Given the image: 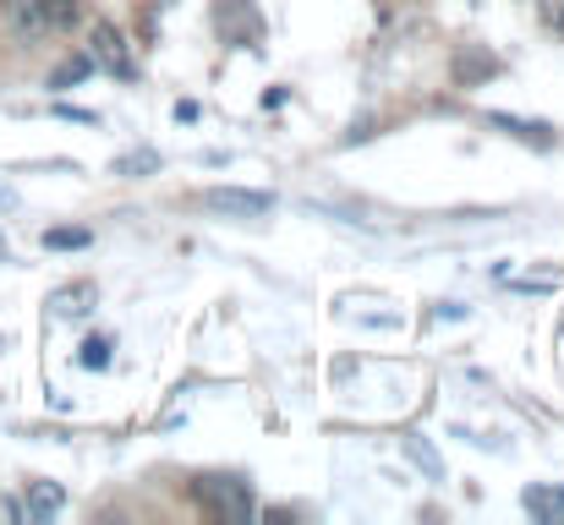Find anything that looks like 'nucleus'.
<instances>
[{"mask_svg": "<svg viewBox=\"0 0 564 525\" xmlns=\"http://www.w3.org/2000/svg\"><path fill=\"white\" fill-rule=\"evenodd\" d=\"M192 499H197L208 515H219V521H230V525L252 521V488L236 482V477H203V482L192 488Z\"/></svg>", "mask_w": 564, "mask_h": 525, "instance_id": "f257e3e1", "label": "nucleus"}, {"mask_svg": "<svg viewBox=\"0 0 564 525\" xmlns=\"http://www.w3.org/2000/svg\"><path fill=\"white\" fill-rule=\"evenodd\" d=\"M203 208L247 219V214H269L274 197H269V192H241V186H208V192H203Z\"/></svg>", "mask_w": 564, "mask_h": 525, "instance_id": "f03ea898", "label": "nucleus"}, {"mask_svg": "<svg viewBox=\"0 0 564 525\" xmlns=\"http://www.w3.org/2000/svg\"><path fill=\"white\" fill-rule=\"evenodd\" d=\"M94 61H99L105 72H116V77H138V61H132L127 39H121L110 22H94Z\"/></svg>", "mask_w": 564, "mask_h": 525, "instance_id": "7ed1b4c3", "label": "nucleus"}, {"mask_svg": "<svg viewBox=\"0 0 564 525\" xmlns=\"http://www.w3.org/2000/svg\"><path fill=\"white\" fill-rule=\"evenodd\" d=\"M6 22H11V33H17L22 44H39V39H50V33H55V28H50L44 0H6Z\"/></svg>", "mask_w": 564, "mask_h": 525, "instance_id": "20e7f679", "label": "nucleus"}, {"mask_svg": "<svg viewBox=\"0 0 564 525\" xmlns=\"http://www.w3.org/2000/svg\"><path fill=\"white\" fill-rule=\"evenodd\" d=\"M61 504H66V488L61 482H28V515L33 521H50V515H61Z\"/></svg>", "mask_w": 564, "mask_h": 525, "instance_id": "39448f33", "label": "nucleus"}, {"mask_svg": "<svg viewBox=\"0 0 564 525\" xmlns=\"http://www.w3.org/2000/svg\"><path fill=\"white\" fill-rule=\"evenodd\" d=\"M527 515H538V521H560L564 515V488H527Z\"/></svg>", "mask_w": 564, "mask_h": 525, "instance_id": "423d86ee", "label": "nucleus"}, {"mask_svg": "<svg viewBox=\"0 0 564 525\" xmlns=\"http://www.w3.org/2000/svg\"><path fill=\"white\" fill-rule=\"evenodd\" d=\"M494 127H505V132H516V138H527V143H538V149H549L554 143V127H538V121H516V116H494Z\"/></svg>", "mask_w": 564, "mask_h": 525, "instance_id": "0eeeda50", "label": "nucleus"}, {"mask_svg": "<svg viewBox=\"0 0 564 525\" xmlns=\"http://www.w3.org/2000/svg\"><path fill=\"white\" fill-rule=\"evenodd\" d=\"M160 171V154H149V149H138V154H121L116 160V175H154Z\"/></svg>", "mask_w": 564, "mask_h": 525, "instance_id": "6e6552de", "label": "nucleus"}, {"mask_svg": "<svg viewBox=\"0 0 564 525\" xmlns=\"http://www.w3.org/2000/svg\"><path fill=\"white\" fill-rule=\"evenodd\" d=\"M88 72H94V55H72L66 66H55V77H50V83H55V88H72V83H77V77H88Z\"/></svg>", "mask_w": 564, "mask_h": 525, "instance_id": "1a4fd4ad", "label": "nucleus"}, {"mask_svg": "<svg viewBox=\"0 0 564 525\" xmlns=\"http://www.w3.org/2000/svg\"><path fill=\"white\" fill-rule=\"evenodd\" d=\"M94 236L88 230H44V247L50 252H77V247H88Z\"/></svg>", "mask_w": 564, "mask_h": 525, "instance_id": "9d476101", "label": "nucleus"}, {"mask_svg": "<svg viewBox=\"0 0 564 525\" xmlns=\"http://www.w3.org/2000/svg\"><path fill=\"white\" fill-rule=\"evenodd\" d=\"M44 11H50V28H55V33H66V28L83 17V6H77V0H44Z\"/></svg>", "mask_w": 564, "mask_h": 525, "instance_id": "9b49d317", "label": "nucleus"}, {"mask_svg": "<svg viewBox=\"0 0 564 525\" xmlns=\"http://www.w3.org/2000/svg\"><path fill=\"white\" fill-rule=\"evenodd\" d=\"M55 302H61V313H88V302H94V285H77V291H61Z\"/></svg>", "mask_w": 564, "mask_h": 525, "instance_id": "f8f14e48", "label": "nucleus"}, {"mask_svg": "<svg viewBox=\"0 0 564 525\" xmlns=\"http://www.w3.org/2000/svg\"><path fill=\"white\" fill-rule=\"evenodd\" d=\"M105 361H110V346H105V340H88V346H83V367H94V372H99Z\"/></svg>", "mask_w": 564, "mask_h": 525, "instance_id": "ddd939ff", "label": "nucleus"}, {"mask_svg": "<svg viewBox=\"0 0 564 525\" xmlns=\"http://www.w3.org/2000/svg\"><path fill=\"white\" fill-rule=\"evenodd\" d=\"M538 11H543V22H549L554 33H564V0H538Z\"/></svg>", "mask_w": 564, "mask_h": 525, "instance_id": "4468645a", "label": "nucleus"}, {"mask_svg": "<svg viewBox=\"0 0 564 525\" xmlns=\"http://www.w3.org/2000/svg\"><path fill=\"white\" fill-rule=\"evenodd\" d=\"M411 460H416V466H427V471L438 477V455H433L427 444H411Z\"/></svg>", "mask_w": 564, "mask_h": 525, "instance_id": "2eb2a0df", "label": "nucleus"}, {"mask_svg": "<svg viewBox=\"0 0 564 525\" xmlns=\"http://www.w3.org/2000/svg\"><path fill=\"white\" fill-rule=\"evenodd\" d=\"M11 203H17V197H11V192H6V186H0V208H11Z\"/></svg>", "mask_w": 564, "mask_h": 525, "instance_id": "dca6fc26", "label": "nucleus"}]
</instances>
